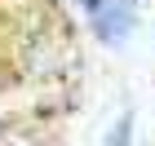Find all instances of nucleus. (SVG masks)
I'll list each match as a JSON object with an SVG mask.
<instances>
[{
    "label": "nucleus",
    "instance_id": "1",
    "mask_svg": "<svg viewBox=\"0 0 155 146\" xmlns=\"http://www.w3.org/2000/svg\"><path fill=\"white\" fill-rule=\"evenodd\" d=\"M80 5L89 9V18H93V27H97L102 40H120L129 31V22H133V13L124 5H115V0H80Z\"/></svg>",
    "mask_w": 155,
    "mask_h": 146
}]
</instances>
